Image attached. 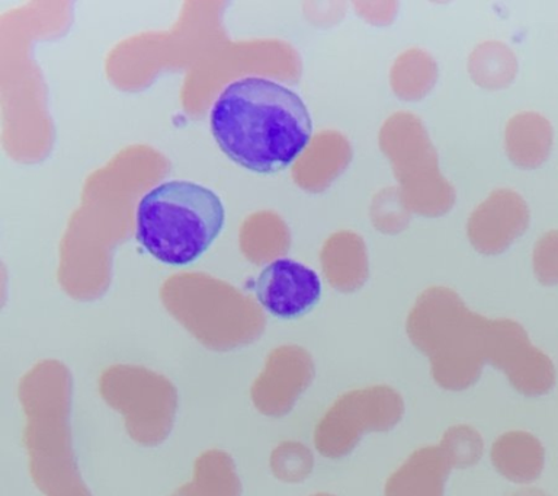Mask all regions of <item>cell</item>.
<instances>
[{"mask_svg": "<svg viewBox=\"0 0 558 496\" xmlns=\"http://www.w3.org/2000/svg\"><path fill=\"white\" fill-rule=\"evenodd\" d=\"M209 128L231 162L260 176L290 168L313 137L303 99L265 77H243L226 86L209 112Z\"/></svg>", "mask_w": 558, "mask_h": 496, "instance_id": "6da1fadb", "label": "cell"}, {"mask_svg": "<svg viewBox=\"0 0 558 496\" xmlns=\"http://www.w3.org/2000/svg\"><path fill=\"white\" fill-rule=\"evenodd\" d=\"M137 241L169 267L196 263L226 223L221 198L191 181H169L148 191L137 207Z\"/></svg>", "mask_w": 558, "mask_h": 496, "instance_id": "7a4b0ae2", "label": "cell"}, {"mask_svg": "<svg viewBox=\"0 0 558 496\" xmlns=\"http://www.w3.org/2000/svg\"><path fill=\"white\" fill-rule=\"evenodd\" d=\"M20 400L35 485L51 496L82 483L70 433L72 376L68 367L54 360L34 365L21 380Z\"/></svg>", "mask_w": 558, "mask_h": 496, "instance_id": "3957f363", "label": "cell"}, {"mask_svg": "<svg viewBox=\"0 0 558 496\" xmlns=\"http://www.w3.org/2000/svg\"><path fill=\"white\" fill-rule=\"evenodd\" d=\"M409 335L430 363L436 385L449 391L473 387L488 364L492 326L466 317L448 304H427L413 315Z\"/></svg>", "mask_w": 558, "mask_h": 496, "instance_id": "277c9868", "label": "cell"}, {"mask_svg": "<svg viewBox=\"0 0 558 496\" xmlns=\"http://www.w3.org/2000/svg\"><path fill=\"white\" fill-rule=\"evenodd\" d=\"M105 402L124 416L130 437L143 446H159L173 428L178 391L161 374L137 365H112L99 378Z\"/></svg>", "mask_w": 558, "mask_h": 496, "instance_id": "5b68a950", "label": "cell"}, {"mask_svg": "<svg viewBox=\"0 0 558 496\" xmlns=\"http://www.w3.org/2000/svg\"><path fill=\"white\" fill-rule=\"evenodd\" d=\"M404 400L390 386L348 391L323 415L314 431V446L327 459L351 455L366 433H387L404 416Z\"/></svg>", "mask_w": 558, "mask_h": 496, "instance_id": "8992f818", "label": "cell"}, {"mask_svg": "<svg viewBox=\"0 0 558 496\" xmlns=\"http://www.w3.org/2000/svg\"><path fill=\"white\" fill-rule=\"evenodd\" d=\"M314 361L300 347H281L266 361L252 386V400L264 415L286 416L314 380Z\"/></svg>", "mask_w": 558, "mask_h": 496, "instance_id": "52a82bcc", "label": "cell"}, {"mask_svg": "<svg viewBox=\"0 0 558 496\" xmlns=\"http://www.w3.org/2000/svg\"><path fill=\"white\" fill-rule=\"evenodd\" d=\"M255 294L269 315L296 319L320 302L322 280L307 265L294 259H275L257 277Z\"/></svg>", "mask_w": 558, "mask_h": 496, "instance_id": "ba28073f", "label": "cell"}, {"mask_svg": "<svg viewBox=\"0 0 558 496\" xmlns=\"http://www.w3.org/2000/svg\"><path fill=\"white\" fill-rule=\"evenodd\" d=\"M495 368L505 374L514 390L530 398L547 395L557 380L556 367L549 356L531 346L525 330L513 324H501Z\"/></svg>", "mask_w": 558, "mask_h": 496, "instance_id": "9c48e42d", "label": "cell"}, {"mask_svg": "<svg viewBox=\"0 0 558 496\" xmlns=\"http://www.w3.org/2000/svg\"><path fill=\"white\" fill-rule=\"evenodd\" d=\"M451 469L439 446L418 448L388 477L384 496H444Z\"/></svg>", "mask_w": 558, "mask_h": 496, "instance_id": "30bf717a", "label": "cell"}, {"mask_svg": "<svg viewBox=\"0 0 558 496\" xmlns=\"http://www.w3.org/2000/svg\"><path fill=\"white\" fill-rule=\"evenodd\" d=\"M490 456L497 472L510 482H534L544 470L543 444L525 431H510L500 435L493 444Z\"/></svg>", "mask_w": 558, "mask_h": 496, "instance_id": "8fae6325", "label": "cell"}, {"mask_svg": "<svg viewBox=\"0 0 558 496\" xmlns=\"http://www.w3.org/2000/svg\"><path fill=\"white\" fill-rule=\"evenodd\" d=\"M181 496H242V483L233 459L221 450L203 452L194 465V479L178 489Z\"/></svg>", "mask_w": 558, "mask_h": 496, "instance_id": "7c38bea8", "label": "cell"}, {"mask_svg": "<svg viewBox=\"0 0 558 496\" xmlns=\"http://www.w3.org/2000/svg\"><path fill=\"white\" fill-rule=\"evenodd\" d=\"M452 468L465 469L482 460L484 443L482 435L469 425H456L445 431L439 444Z\"/></svg>", "mask_w": 558, "mask_h": 496, "instance_id": "4fadbf2b", "label": "cell"}, {"mask_svg": "<svg viewBox=\"0 0 558 496\" xmlns=\"http://www.w3.org/2000/svg\"><path fill=\"white\" fill-rule=\"evenodd\" d=\"M312 451L303 444L286 441L270 455V469L279 481L287 483L303 482L313 472Z\"/></svg>", "mask_w": 558, "mask_h": 496, "instance_id": "5bb4252c", "label": "cell"}, {"mask_svg": "<svg viewBox=\"0 0 558 496\" xmlns=\"http://www.w3.org/2000/svg\"><path fill=\"white\" fill-rule=\"evenodd\" d=\"M51 496H92L89 489H87L85 483H78V485L70 487V489H65L63 492H59V494H54Z\"/></svg>", "mask_w": 558, "mask_h": 496, "instance_id": "9a60e30c", "label": "cell"}, {"mask_svg": "<svg viewBox=\"0 0 558 496\" xmlns=\"http://www.w3.org/2000/svg\"><path fill=\"white\" fill-rule=\"evenodd\" d=\"M513 496H548L545 492L539 489H522L518 491Z\"/></svg>", "mask_w": 558, "mask_h": 496, "instance_id": "2e32d148", "label": "cell"}, {"mask_svg": "<svg viewBox=\"0 0 558 496\" xmlns=\"http://www.w3.org/2000/svg\"><path fill=\"white\" fill-rule=\"evenodd\" d=\"M313 496H333V495H329V494H316V495H313Z\"/></svg>", "mask_w": 558, "mask_h": 496, "instance_id": "e0dca14e", "label": "cell"}]
</instances>
